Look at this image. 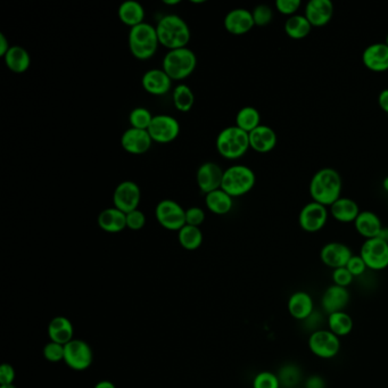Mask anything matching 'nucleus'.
Here are the masks:
<instances>
[{
	"instance_id": "nucleus-53",
	"label": "nucleus",
	"mask_w": 388,
	"mask_h": 388,
	"mask_svg": "<svg viewBox=\"0 0 388 388\" xmlns=\"http://www.w3.org/2000/svg\"><path fill=\"white\" fill-rule=\"evenodd\" d=\"M163 3L166 5H169V6H174V5H179L180 0H164Z\"/></svg>"
},
{
	"instance_id": "nucleus-3",
	"label": "nucleus",
	"mask_w": 388,
	"mask_h": 388,
	"mask_svg": "<svg viewBox=\"0 0 388 388\" xmlns=\"http://www.w3.org/2000/svg\"><path fill=\"white\" fill-rule=\"evenodd\" d=\"M128 41L132 56L139 61L152 58L159 44L156 27L145 22L130 29Z\"/></svg>"
},
{
	"instance_id": "nucleus-33",
	"label": "nucleus",
	"mask_w": 388,
	"mask_h": 388,
	"mask_svg": "<svg viewBox=\"0 0 388 388\" xmlns=\"http://www.w3.org/2000/svg\"><path fill=\"white\" fill-rule=\"evenodd\" d=\"M236 125L247 133L253 131L261 125V114L253 106L240 108L236 115Z\"/></svg>"
},
{
	"instance_id": "nucleus-50",
	"label": "nucleus",
	"mask_w": 388,
	"mask_h": 388,
	"mask_svg": "<svg viewBox=\"0 0 388 388\" xmlns=\"http://www.w3.org/2000/svg\"><path fill=\"white\" fill-rule=\"evenodd\" d=\"M10 47L12 46H10V42L7 40V38L5 37V34H0V56L5 57V55L8 53Z\"/></svg>"
},
{
	"instance_id": "nucleus-14",
	"label": "nucleus",
	"mask_w": 388,
	"mask_h": 388,
	"mask_svg": "<svg viewBox=\"0 0 388 388\" xmlns=\"http://www.w3.org/2000/svg\"><path fill=\"white\" fill-rule=\"evenodd\" d=\"M223 173L224 171L216 163H203L197 170V174H196V181H197V186L201 192L207 195L212 192L221 190Z\"/></svg>"
},
{
	"instance_id": "nucleus-38",
	"label": "nucleus",
	"mask_w": 388,
	"mask_h": 388,
	"mask_svg": "<svg viewBox=\"0 0 388 388\" xmlns=\"http://www.w3.org/2000/svg\"><path fill=\"white\" fill-rule=\"evenodd\" d=\"M252 15H253L255 25L266 27L274 18V10H271L270 6L261 3V5L254 7V10H252Z\"/></svg>"
},
{
	"instance_id": "nucleus-35",
	"label": "nucleus",
	"mask_w": 388,
	"mask_h": 388,
	"mask_svg": "<svg viewBox=\"0 0 388 388\" xmlns=\"http://www.w3.org/2000/svg\"><path fill=\"white\" fill-rule=\"evenodd\" d=\"M173 104L179 112L187 113L192 111L195 104V96L192 89L187 85H178L173 89Z\"/></svg>"
},
{
	"instance_id": "nucleus-54",
	"label": "nucleus",
	"mask_w": 388,
	"mask_h": 388,
	"mask_svg": "<svg viewBox=\"0 0 388 388\" xmlns=\"http://www.w3.org/2000/svg\"><path fill=\"white\" fill-rule=\"evenodd\" d=\"M383 188H384V190L388 193V176L386 177L384 181H383Z\"/></svg>"
},
{
	"instance_id": "nucleus-45",
	"label": "nucleus",
	"mask_w": 388,
	"mask_h": 388,
	"mask_svg": "<svg viewBox=\"0 0 388 388\" xmlns=\"http://www.w3.org/2000/svg\"><path fill=\"white\" fill-rule=\"evenodd\" d=\"M205 221V212L201 207L194 206L186 209V224L188 226L198 227L202 226Z\"/></svg>"
},
{
	"instance_id": "nucleus-15",
	"label": "nucleus",
	"mask_w": 388,
	"mask_h": 388,
	"mask_svg": "<svg viewBox=\"0 0 388 388\" xmlns=\"http://www.w3.org/2000/svg\"><path fill=\"white\" fill-rule=\"evenodd\" d=\"M352 257H353V253H352L351 248L339 242L327 243L320 250L321 262L333 270L338 268L346 267V264Z\"/></svg>"
},
{
	"instance_id": "nucleus-11",
	"label": "nucleus",
	"mask_w": 388,
	"mask_h": 388,
	"mask_svg": "<svg viewBox=\"0 0 388 388\" xmlns=\"http://www.w3.org/2000/svg\"><path fill=\"white\" fill-rule=\"evenodd\" d=\"M327 220V206L314 202V201L305 204L300 209V216H298L300 227L307 233H318L321 229H324Z\"/></svg>"
},
{
	"instance_id": "nucleus-48",
	"label": "nucleus",
	"mask_w": 388,
	"mask_h": 388,
	"mask_svg": "<svg viewBox=\"0 0 388 388\" xmlns=\"http://www.w3.org/2000/svg\"><path fill=\"white\" fill-rule=\"evenodd\" d=\"M305 388H326V380L322 376L312 375L304 383Z\"/></svg>"
},
{
	"instance_id": "nucleus-40",
	"label": "nucleus",
	"mask_w": 388,
	"mask_h": 388,
	"mask_svg": "<svg viewBox=\"0 0 388 388\" xmlns=\"http://www.w3.org/2000/svg\"><path fill=\"white\" fill-rule=\"evenodd\" d=\"M44 357L49 362H61L65 358V345L49 341L44 348Z\"/></svg>"
},
{
	"instance_id": "nucleus-22",
	"label": "nucleus",
	"mask_w": 388,
	"mask_h": 388,
	"mask_svg": "<svg viewBox=\"0 0 388 388\" xmlns=\"http://www.w3.org/2000/svg\"><path fill=\"white\" fill-rule=\"evenodd\" d=\"M287 310L295 320L304 321L315 310L313 298L307 292H295L288 298Z\"/></svg>"
},
{
	"instance_id": "nucleus-37",
	"label": "nucleus",
	"mask_w": 388,
	"mask_h": 388,
	"mask_svg": "<svg viewBox=\"0 0 388 388\" xmlns=\"http://www.w3.org/2000/svg\"><path fill=\"white\" fill-rule=\"evenodd\" d=\"M152 113L145 107H135L132 109L129 115V122L131 128L140 129V130H148L149 125L153 121Z\"/></svg>"
},
{
	"instance_id": "nucleus-31",
	"label": "nucleus",
	"mask_w": 388,
	"mask_h": 388,
	"mask_svg": "<svg viewBox=\"0 0 388 388\" xmlns=\"http://www.w3.org/2000/svg\"><path fill=\"white\" fill-rule=\"evenodd\" d=\"M327 326L333 334L341 338L351 334L354 322L350 314L346 313L345 311H341L327 315Z\"/></svg>"
},
{
	"instance_id": "nucleus-6",
	"label": "nucleus",
	"mask_w": 388,
	"mask_h": 388,
	"mask_svg": "<svg viewBox=\"0 0 388 388\" xmlns=\"http://www.w3.org/2000/svg\"><path fill=\"white\" fill-rule=\"evenodd\" d=\"M257 183V176L253 170L246 166L236 164L224 170L221 190L231 197L246 195L253 190Z\"/></svg>"
},
{
	"instance_id": "nucleus-5",
	"label": "nucleus",
	"mask_w": 388,
	"mask_h": 388,
	"mask_svg": "<svg viewBox=\"0 0 388 388\" xmlns=\"http://www.w3.org/2000/svg\"><path fill=\"white\" fill-rule=\"evenodd\" d=\"M197 66V57L190 48H180L168 51L163 58L162 70L172 79L181 81L193 75Z\"/></svg>"
},
{
	"instance_id": "nucleus-44",
	"label": "nucleus",
	"mask_w": 388,
	"mask_h": 388,
	"mask_svg": "<svg viewBox=\"0 0 388 388\" xmlns=\"http://www.w3.org/2000/svg\"><path fill=\"white\" fill-rule=\"evenodd\" d=\"M346 269L351 272L353 277H361L362 274H365V271L368 270V267L365 264V261L359 255H354L350 259L348 264H346Z\"/></svg>"
},
{
	"instance_id": "nucleus-34",
	"label": "nucleus",
	"mask_w": 388,
	"mask_h": 388,
	"mask_svg": "<svg viewBox=\"0 0 388 388\" xmlns=\"http://www.w3.org/2000/svg\"><path fill=\"white\" fill-rule=\"evenodd\" d=\"M178 240L185 250H197L203 243L202 230L199 229L198 227L186 224L183 229L178 231Z\"/></svg>"
},
{
	"instance_id": "nucleus-9",
	"label": "nucleus",
	"mask_w": 388,
	"mask_h": 388,
	"mask_svg": "<svg viewBox=\"0 0 388 388\" xmlns=\"http://www.w3.org/2000/svg\"><path fill=\"white\" fill-rule=\"evenodd\" d=\"M368 269L372 271L385 270L388 268V243L378 237L365 240L360 250Z\"/></svg>"
},
{
	"instance_id": "nucleus-17",
	"label": "nucleus",
	"mask_w": 388,
	"mask_h": 388,
	"mask_svg": "<svg viewBox=\"0 0 388 388\" xmlns=\"http://www.w3.org/2000/svg\"><path fill=\"white\" fill-rule=\"evenodd\" d=\"M351 300V294L348 288L339 287L336 285H331L324 292L321 296V307L324 313H336L345 311Z\"/></svg>"
},
{
	"instance_id": "nucleus-43",
	"label": "nucleus",
	"mask_w": 388,
	"mask_h": 388,
	"mask_svg": "<svg viewBox=\"0 0 388 388\" xmlns=\"http://www.w3.org/2000/svg\"><path fill=\"white\" fill-rule=\"evenodd\" d=\"M146 224L145 213L140 209H135L127 214V228L133 231L142 230Z\"/></svg>"
},
{
	"instance_id": "nucleus-13",
	"label": "nucleus",
	"mask_w": 388,
	"mask_h": 388,
	"mask_svg": "<svg viewBox=\"0 0 388 388\" xmlns=\"http://www.w3.org/2000/svg\"><path fill=\"white\" fill-rule=\"evenodd\" d=\"M92 348L86 341L73 339L65 345L64 361L73 370L82 372L88 369L92 363Z\"/></svg>"
},
{
	"instance_id": "nucleus-4",
	"label": "nucleus",
	"mask_w": 388,
	"mask_h": 388,
	"mask_svg": "<svg viewBox=\"0 0 388 388\" xmlns=\"http://www.w3.org/2000/svg\"><path fill=\"white\" fill-rule=\"evenodd\" d=\"M216 145L223 159L233 161L243 157L250 148V135L237 125H231L220 132Z\"/></svg>"
},
{
	"instance_id": "nucleus-12",
	"label": "nucleus",
	"mask_w": 388,
	"mask_h": 388,
	"mask_svg": "<svg viewBox=\"0 0 388 388\" xmlns=\"http://www.w3.org/2000/svg\"><path fill=\"white\" fill-rule=\"evenodd\" d=\"M140 199H142L140 188L137 183L130 180H125L118 183L113 193L114 207L125 214L138 209Z\"/></svg>"
},
{
	"instance_id": "nucleus-39",
	"label": "nucleus",
	"mask_w": 388,
	"mask_h": 388,
	"mask_svg": "<svg viewBox=\"0 0 388 388\" xmlns=\"http://www.w3.org/2000/svg\"><path fill=\"white\" fill-rule=\"evenodd\" d=\"M253 388H281L278 376L274 372H262L255 376Z\"/></svg>"
},
{
	"instance_id": "nucleus-28",
	"label": "nucleus",
	"mask_w": 388,
	"mask_h": 388,
	"mask_svg": "<svg viewBox=\"0 0 388 388\" xmlns=\"http://www.w3.org/2000/svg\"><path fill=\"white\" fill-rule=\"evenodd\" d=\"M7 68L13 73L22 75L29 70L31 65V57L29 51L22 46H12L10 51L3 57Z\"/></svg>"
},
{
	"instance_id": "nucleus-7",
	"label": "nucleus",
	"mask_w": 388,
	"mask_h": 388,
	"mask_svg": "<svg viewBox=\"0 0 388 388\" xmlns=\"http://www.w3.org/2000/svg\"><path fill=\"white\" fill-rule=\"evenodd\" d=\"M307 346L312 354L324 360H331L337 357L341 351L339 337L333 334L329 329H320L310 334Z\"/></svg>"
},
{
	"instance_id": "nucleus-2",
	"label": "nucleus",
	"mask_w": 388,
	"mask_h": 388,
	"mask_svg": "<svg viewBox=\"0 0 388 388\" xmlns=\"http://www.w3.org/2000/svg\"><path fill=\"white\" fill-rule=\"evenodd\" d=\"M159 44L169 51L186 48L190 44L192 32L188 24L176 14L163 16L156 25Z\"/></svg>"
},
{
	"instance_id": "nucleus-16",
	"label": "nucleus",
	"mask_w": 388,
	"mask_h": 388,
	"mask_svg": "<svg viewBox=\"0 0 388 388\" xmlns=\"http://www.w3.org/2000/svg\"><path fill=\"white\" fill-rule=\"evenodd\" d=\"M153 140L147 130L130 128L121 137L122 148L132 155H142L152 147Z\"/></svg>"
},
{
	"instance_id": "nucleus-18",
	"label": "nucleus",
	"mask_w": 388,
	"mask_h": 388,
	"mask_svg": "<svg viewBox=\"0 0 388 388\" xmlns=\"http://www.w3.org/2000/svg\"><path fill=\"white\" fill-rule=\"evenodd\" d=\"M223 25L229 34L242 36L250 32L255 27V23L250 10L246 8H235L227 14L223 20Z\"/></svg>"
},
{
	"instance_id": "nucleus-8",
	"label": "nucleus",
	"mask_w": 388,
	"mask_h": 388,
	"mask_svg": "<svg viewBox=\"0 0 388 388\" xmlns=\"http://www.w3.org/2000/svg\"><path fill=\"white\" fill-rule=\"evenodd\" d=\"M157 222L170 231H180L186 226V209L172 199H163L155 209Z\"/></svg>"
},
{
	"instance_id": "nucleus-51",
	"label": "nucleus",
	"mask_w": 388,
	"mask_h": 388,
	"mask_svg": "<svg viewBox=\"0 0 388 388\" xmlns=\"http://www.w3.org/2000/svg\"><path fill=\"white\" fill-rule=\"evenodd\" d=\"M95 388H116L115 387L114 384L111 382H108V380H103V382L98 383L97 385L95 386Z\"/></svg>"
},
{
	"instance_id": "nucleus-46",
	"label": "nucleus",
	"mask_w": 388,
	"mask_h": 388,
	"mask_svg": "<svg viewBox=\"0 0 388 388\" xmlns=\"http://www.w3.org/2000/svg\"><path fill=\"white\" fill-rule=\"evenodd\" d=\"M302 1L300 0H277L276 1V8L278 12L285 15H295L297 10H300Z\"/></svg>"
},
{
	"instance_id": "nucleus-21",
	"label": "nucleus",
	"mask_w": 388,
	"mask_h": 388,
	"mask_svg": "<svg viewBox=\"0 0 388 388\" xmlns=\"http://www.w3.org/2000/svg\"><path fill=\"white\" fill-rule=\"evenodd\" d=\"M362 62L365 68L375 72L388 70V46L386 42L369 44L362 54Z\"/></svg>"
},
{
	"instance_id": "nucleus-24",
	"label": "nucleus",
	"mask_w": 388,
	"mask_h": 388,
	"mask_svg": "<svg viewBox=\"0 0 388 388\" xmlns=\"http://www.w3.org/2000/svg\"><path fill=\"white\" fill-rule=\"evenodd\" d=\"M97 223L99 228L106 233H121L127 228V214L116 207L105 209L99 213Z\"/></svg>"
},
{
	"instance_id": "nucleus-56",
	"label": "nucleus",
	"mask_w": 388,
	"mask_h": 388,
	"mask_svg": "<svg viewBox=\"0 0 388 388\" xmlns=\"http://www.w3.org/2000/svg\"><path fill=\"white\" fill-rule=\"evenodd\" d=\"M385 42H386V44H387V46H388V34H387V36H386V41H385Z\"/></svg>"
},
{
	"instance_id": "nucleus-1",
	"label": "nucleus",
	"mask_w": 388,
	"mask_h": 388,
	"mask_svg": "<svg viewBox=\"0 0 388 388\" xmlns=\"http://www.w3.org/2000/svg\"><path fill=\"white\" fill-rule=\"evenodd\" d=\"M343 180L341 174L333 168H324L314 173L309 186L314 202L324 206H331L341 197Z\"/></svg>"
},
{
	"instance_id": "nucleus-32",
	"label": "nucleus",
	"mask_w": 388,
	"mask_h": 388,
	"mask_svg": "<svg viewBox=\"0 0 388 388\" xmlns=\"http://www.w3.org/2000/svg\"><path fill=\"white\" fill-rule=\"evenodd\" d=\"M312 29V24L309 22L305 15L295 14L288 17L285 22V32L288 37L295 40H300L309 36Z\"/></svg>"
},
{
	"instance_id": "nucleus-36",
	"label": "nucleus",
	"mask_w": 388,
	"mask_h": 388,
	"mask_svg": "<svg viewBox=\"0 0 388 388\" xmlns=\"http://www.w3.org/2000/svg\"><path fill=\"white\" fill-rule=\"evenodd\" d=\"M281 387L297 388L300 385L303 374L300 367L294 363H286L283 365L277 374Z\"/></svg>"
},
{
	"instance_id": "nucleus-29",
	"label": "nucleus",
	"mask_w": 388,
	"mask_h": 388,
	"mask_svg": "<svg viewBox=\"0 0 388 388\" xmlns=\"http://www.w3.org/2000/svg\"><path fill=\"white\" fill-rule=\"evenodd\" d=\"M118 15L122 23L131 29V27H137L139 24L144 23L145 10L142 6V3H139L138 1L128 0V1H125L120 5Z\"/></svg>"
},
{
	"instance_id": "nucleus-41",
	"label": "nucleus",
	"mask_w": 388,
	"mask_h": 388,
	"mask_svg": "<svg viewBox=\"0 0 388 388\" xmlns=\"http://www.w3.org/2000/svg\"><path fill=\"white\" fill-rule=\"evenodd\" d=\"M324 312H320V311L314 310L311 315L303 321L304 328L305 331H309V333H314V331H320V329H324L322 328V324H324V320H327V318H324Z\"/></svg>"
},
{
	"instance_id": "nucleus-23",
	"label": "nucleus",
	"mask_w": 388,
	"mask_h": 388,
	"mask_svg": "<svg viewBox=\"0 0 388 388\" xmlns=\"http://www.w3.org/2000/svg\"><path fill=\"white\" fill-rule=\"evenodd\" d=\"M250 135V148L257 153H269L277 146V133L269 125H261Z\"/></svg>"
},
{
	"instance_id": "nucleus-19",
	"label": "nucleus",
	"mask_w": 388,
	"mask_h": 388,
	"mask_svg": "<svg viewBox=\"0 0 388 388\" xmlns=\"http://www.w3.org/2000/svg\"><path fill=\"white\" fill-rule=\"evenodd\" d=\"M304 13L312 27H324L334 16V3L331 0H310Z\"/></svg>"
},
{
	"instance_id": "nucleus-30",
	"label": "nucleus",
	"mask_w": 388,
	"mask_h": 388,
	"mask_svg": "<svg viewBox=\"0 0 388 388\" xmlns=\"http://www.w3.org/2000/svg\"><path fill=\"white\" fill-rule=\"evenodd\" d=\"M205 205L209 212L214 213L216 216H224L233 209V197L224 190H218L205 195Z\"/></svg>"
},
{
	"instance_id": "nucleus-20",
	"label": "nucleus",
	"mask_w": 388,
	"mask_h": 388,
	"mask_svg": "<svg viewBox=\"0 0 388 388\" xmlns=\"http://www.w3.org/2000/svg\"><path fill=\"white\" fill-rule=\"evenodd\" d=\"M142 86L146 92L153 96L166 95L172 87V79L159 68H153L142 75Z\"/></svg>"
},
{
	"instance_id": "nucleus-47",
	"label": "nucleus",
	"mask_w": 388,
	"mask_h": 388,
	"mask_svg": "<svg viewBox=\"0 0 388 388\" xmlns=\"http://www.w3.org/2000/svg\"><path fill=\"white\" fill-rule=\"evenodd\" d=\"M15 378V370L10 365H1L0 367V385H13Z\"/></svg>"
},
{
	"instance_id": "nucleus-10",
	"label": "nucleus",
	"mask_w": 388,
	"mask_h": 388,
	"mask_svg": "<svg viewBox=\"0 0 388 388\" xmlns=\"http://www.w3.org/2000/svg\"><path fill=\"white\" fill-rule=\"evenodd\" d=\"M147 131L153 142L169 144L180 135V123L171 115H155Z\"/></svg>"
},
{
	"instance_id": "nucleus-26",
	"label": "nucleus",
	"mask_w": 388,
	"mask_h": 388,
	"mask_svg": "<svg viewBox=\"0 0 388 388\" xmlns=\"http://www.w3.org/2000/svg\"><path fill=\"white\" fill-rule=\"evenodd\" d=\"M360 212L358 203L348 197H341L331 206V216L338 222H354Z\"/></svg>"
},
{
	"instance_id": "nucleus-25",
	"label": "nucleus",
	"mask_w": 388,
	"mask_h": 388,
	"mask_svg": "<svg viewBox=\"0 0 388 388\" xmlns=\"http://www.w3.org/2000/svg\"><path fill=\"white\" fill-rule=\"evenodd\" d=\"M353 223L355 230L365 240L378 237L383 229L382 220L372 211H361Z\"/></svg>"
},
{
	"instance_id": "nucleus-27",
	"label": "nucleus",
	"mask_w": 388,
	"mask_h": 388,
	"mask_svg": "<svg viewBox=\"0 0 388 388\" xmlns=\"http://www.w3.org/2000/svg\"><path fill=\"white\" fill-rule=\"evenodd\" d=\"M73 324L68 318L56 317L49 322L48 326V335L51 341L58 344L66 345L73 341Z\"/></svg>"
},
{
	"instance_id": "nucleus-55",
	"label": "nucleus",
	"mask_w": 388,
	"mask_h": 388,
	"mask_svg": "<svg viewBox=\"0 0 388 388\" xmlns=\"http://www.w3.org/2000/svg\"><path fill=\"white\" fill-rule=\"evenodd\" d=\"M0 388H16L14 385H3L0 386Z\"/></svg>"
},
{
	"instance_id": "nucleus-52",
	"label": "nucleus",
	"mask_w": 388,
	"mask_h": 388,
	"mask_svg": "<svg viewBox=\"0 0 388 388\" xmlns=\"http://www.w3.org/2000/svg\"><path fill=\"white\" fill-rule=\"evenodd\" d=\"M378 238L380 240H385L388 243V228H385V227H383L382 231L378 235Z\"/></svg>"
},
{
	"instance_id": "nucleus-49",
	"label": "nucleus",
	"mask_w": 388,
	"mask_h": 388,
	"mask_svg": "<svg viewBox=\"0 0 388 388\" xmlns=\"http://www.w3.org/2000/svg\"><path fill=\"white\" fill-rule=\"evenodd\" d=\"M378 104L383 111L388 114V88L379 92Z\"/></svg>"
},
{
	"instance_id": "nucleus-42",
	"label": "nucleus",
	"mask_w": 388,
	"mask_h": 388,
	"mask_svg": "<svg viewBox=\"0 0 388 388\" xmlns=\"http://www.w3.org/2000/svg\"><path fill=\"white\" fill-rule=\"evenodd\" d=\"M331 279L336 286L348 288L354 281V277L352 276L351 272L346 269V267H344L334 269L331 272Z\"/></svg>"
}]
</instances>
